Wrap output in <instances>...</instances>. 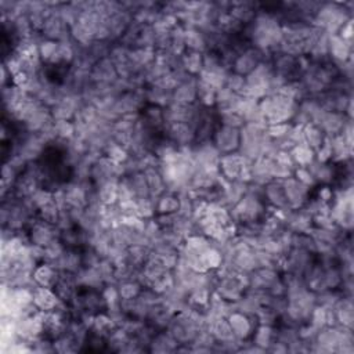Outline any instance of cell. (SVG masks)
Instances as JSON below:
<instances>
[{
	"label": "cell",
	"mask_w": 354,
	"mask_h": 354,
	"mask_svg": "<svg viewBox=\"0 0 354 354\" xmlns=\"http://www.w3.org/2000/svg\"><path fill=\"white\" fill-rule=\"evenodd\" d=\"M212 142L220 155L238 152L241 144V129L220 124L212 137Z\"/></svg>",
	"instance_id": "obj_1"
},
{
	"label": "cell",
	"mask_w": 354,
	"mask_h": 354,
	"mask_svg": "<svg viewBox=\"0 0 354 354\" xmlns=\"http://www.w3.org/2000/svg\"><path fill=\"white\" fill-rule=\"evenodd\" d=\"M282 185H283V191H285V196H286L289 209L297 210V209L304 207V205L307 203V201L311 195V192H310L311 188L304 185L299 180H296L293 176L282 180Z\"/></svg>",
	"instance_id": "obj_2"
},
{
	"label": "cell",
	"mask_w": 354,
	"mask_h": 354,
	"mask_svg": "<svg viewBox=\"0 0 354 354\" xmlns=\"http://www.w3.org/2000/svg\"><path fill=\"white\" fill-rule=\"evenodd\" d=\"M225 318L231 326L234 336L241 342H248L252 337L254 328L257 326L254 317L248 315L236 308L230 311Z\"/></svg>",
	"instance_id": "obj_3"
},
{
	"label": "cell",
	"mask_w": 354,
	"mask_h": 354,
	"mask_svg": "<svg viewBox=\"0 0 354 354\" xmlns=\"http://www.w3.org/2000/svg\"><path fill=\"white\" fill-rule=\"evenodd\" d=\"M59 275H61V271L55 267V264L48 261L37 263L32 271L33 282L37 286H43V288H54Z\"/></svg>",
	"instance_id": "obj_4"
},
{
	"label": "cell",
	"mask_w": 354,
	"mask_h": 354,
	"mask_svg": "<svg viewBox=\"0 0 354 354\" xmlns=\"http://www.w3.org/2000/svg\"><path fill=\"white\" fill-rule=\"evenodd\" d=\"M33 304L40 311H53L57 310L62 304V301L59 300L53 288L36 286L33 290Z\"/></svg>",
	"instance_id": "obj_5"
},
{
	"label": "cell",
	"mask_w": 354,
	"mask_h": 354,
	"mask_svg": "<svg viewBox=\"0 0 354 354\" xmlns=\"http://www.w3.org/2000/svg\"><path fill=\"white\" fill-rule=\"evenodd\" d=\"M180 344L174 340V337L166 330H156L151 339L148 351L152 353H173L177 351Z\"/></svg>",
	"instance_id": "obj_6"
}]
</instances>
